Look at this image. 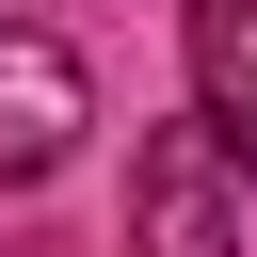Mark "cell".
Returning <instances> with one entry per match:
<instances>
[{
	"label": "cell",
	"mask_w": 257,
	"mask_h": 257,
	"mask_svg": "<svg viewBox=\"0 0 257 257\" xmlns=\"http://www.w3.org/2000/svg\"><path fill=\"white\" fill-rule=\"evenodd\" d=\"M80 128H96L80 48H64V32H32V16H0V193H48V177L80 161Z\"/></svg>",
	"instance_id": "obj_2"
},
{
	"label": "cell",
	"mask_w": 257,
	"mask_h": 257,
	"mask_svg": "<svg viewBox=\"0 0 257 257\" xmlns=\"http://www.w3.org/2000/svg\"><path fill=\"white\" fill-rule=\"evenodd\" d=\"M128 257H241V161L209 112L128 145Z\"/></svg>",
	"instance_id": "obj_1"
},
{
	"label": "cell",
	"mask_w": 257,
	"mask_h": 257,
	"mask_svg": "<svg viewBox=\"0 0 257 257\" xmlns=\"http://www.w3.org/2000/svg\"><path fill=\"white\" fill-rule=\"evenodd\" d=\"M177 48H193V112L257 177V0H177Z\"/></svg>",
	"instance_id": "obj_3"
}]
</instances>
